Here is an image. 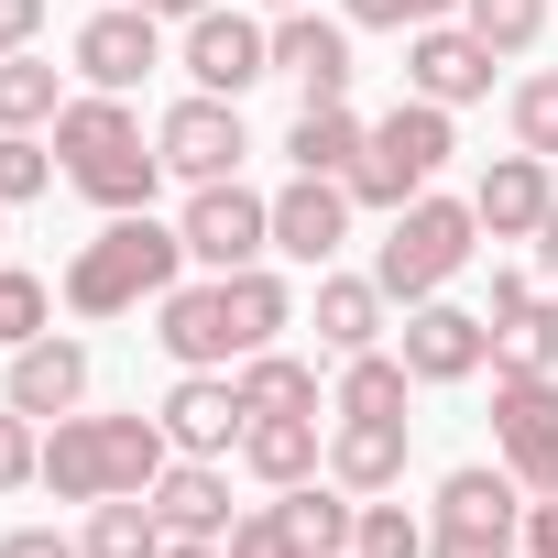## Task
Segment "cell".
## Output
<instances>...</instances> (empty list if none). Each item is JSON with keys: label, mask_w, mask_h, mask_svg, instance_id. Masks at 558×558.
<instances>
[{"label": "cell", "mask_w": 558, "mask_h": 558, "mask_svg": "<svg viewBox=\"0 0 558 558\" xmlns=\"http://www.w3.org/2000/svg\"><path fill=\"white\" fill-rule=\"evenodd\" d=\"M56 165H66V186L88 197V208H154V186H165V154H154V132H143V110L121 99V88H88V99H66L56 110Z\"/></svg>", "instance_id": "cell-1"}, {"label": "cell", "mask_w": 558, "mask_h": 558, "mask_svg": "<svg viewBox=\"0 0 558 558\" xmlns=\"http://www.w3.org/2000/svg\"><path fill=\"white\" fill-rule=\"evenodd\" d=\"M186 274V230H165L154 208H121L77 263H66V307L77 318H132V307H154L165 286Z\"/></svg>", "instance_id": "cell-2"}, {"label": "cell", "mask_w": 558, "mask_h": 558, "mask_svg": "<svg viewBox=\"0 0 558 558\" xmlns=\"http://www.w3.org/2000/svg\"><path fill=\"white\" fill-rule=\"evenodd\" d=\"M175 460L165 416H56L45 438V482L56 504H110V493H154V471Z\"/></svg>", "instance_id": "cell-3"}, {"label": "cell", "mask_w": 558, "mask_h": 558, "mask_svg": "<svg viewBox=\"0 0 558 558\" xmlns=\"http://www.w3.org/2000/svg\"><path fill=\"white\" fill-rule=\"evenodd\" d=\"M449 154H460V132H449V110L405 88V99H395V110H384V121L362 132V165H351V197L395 219L405 197H427V175H438Z\"/></svg>", "instance_id": "cell-4"}, {"label": "cell", "mask_w": 558, "mask_h": 558, "mask_svg": "<svg viewBox=\"0 0 558 558\" xmlns=\"http://www.w3.org/2000/svg\"><path fill=\"white\" fill-rule=\"evenodd\" d=\"M471 252H482V219H471L460 197H405L395 230H384V252H373V286H384L395 307L449 296V274H460Z\"/></svg>", "instance_id": "cell-5"}, {"label": "cell", "mask_w": 558, "mask_h": 558, "mask_svg": "<svg viewBox=\"0 0 558 558\" xmlns=\"http://www.w3.org/2000/svg\"><path fill=\"white\" fill-rule=\"evenodd\" d=\"M525 536V482L504 460H471L438 482V514H427V558H514Z\"/></svg>", "instance_id": "cell-6"}, {"label": "cell", "mask_w": 558, "mask_h": 558, "mask_svg": "<svg viewBox=\"0 0 558 558\" xmlns=\"http://www.w3.org/2000/svg\"><path fill=\"white\" fill-rule=\"evenodd\" d=\"M493 460L525 493H558V373H525V362L493 373Z\"/></svg>", "instance_id": "cell-7"}, {"label": "cell", "mask_w": 558, "mask_h": 558, "mask_svg": "<svg viewBox=\"0 0 558 558\" xmlns=\"http://www.w3.org/2000/svg\"><path fill=\"white\" fill-rule=\"evenodd\" d=\"M186 263H208V274H241V263H263L274 252V197H252L241 175H219V186H186Z\"/></svg>", "instance_id": "cell-8"}, {"label": "cell", "mask_w": 558, "mask_h": 558, "mask_svg": "<svg viewBox=\"0 0 558 558\" xmlns=\"http://www.w3.org/2000/svg\"><path fill=\"white\" fill-rule=\"evenodd\" d=\"M154 154H165V175H186V186H219V175H241V154H252V132H241V99H175L165 121H154Z\"/></svg>", "instance_id": "cell-9"}, {"label": "cell", "mask_w": 558, "mask_h": 558, "mask_svg": "<svg viewBox=\"0 0 558 558\" xmlns=\"http://www.w3.org/2000/svg\"><path fill=\"white\" fill-rule=\"evenodd\" d=\"M395 351H405L416 384H471L482 362H504V351H493V318H482V307H449V296H416Z\"/></svg>", "instance_id": "cell-10"}, {"label": "cell", "mask_w": 558, "mask_h": 558, "mask_svg": "<svg viewBox=\"0 0 558 558\" xmlns=\"http://www.w3.org/2000/svg\"><path fill=\"white\" fill-rule=\"evenodd\" d=\"M186 77L208 88V99H241V88H263L274 77V23H252V12H208L186 23Z\"/></svg>", "instance_id": "cell-11"}, {"label": "cell", "mask_w": 558, "mask_h": 558, "mask_svg": "<svg viewBox=\"0 0 558 558\" xmlns=\"http://www.w3.org/2000/svg\"><path fill=\"white\" fill-rule=\"evenodd\" d=\"M154 66H165V34H154L143 0H110V12L77 23V77H88V88H121V99H132Z\"/></svg>", "instance_id": "cell-12"}, {"label": "cell", "mask_w": 558, "mask_h": 558, "mask_svg": "<svg viewBox=\"0 0 558 558\" xmlns=\"http://www.w3.org/2000/svg\"><path fill=\"white\" fill-rule=\"evenodd\" d=\"M154 416H165V438H175L186 460H230V449H241V427H252L241 373H175V395H165Z\"/></svg>", "instance_id": "cell-13"}, {"label": "cell", "mask_w": 558, "mask_h": 558, "mask_svg": "<svg viewBox=\"0 0 558 558\" xmlns=\"http://www.w3.org/2000/svg\"><path fill=\"white\" fill-rule=\"evenodd\" d=\"M154 340H165L175 373H230V362H241L230 307H219V274H208V286H165V296H154Z\"/></svg>", "instance_id": "cell-14"}, {"label": "cell", "mask_w": 558, "mask_h": 558, "mask_svg": "<svg viewBox=\"0 0 558 558\" xmlns=\"http://www.w3.org/2000/svg\"><path fill=\"white\" fill-rule=\"evenodd\" d=\"M405 88L438 99V110H460V99L493 88V45H482L471 23H416V34H405Z\"/></svg>", "instance_id": "cell-15"}, {"label": "cell", "mask_w": 558, "mask_h": 558, "mask_svg": "<svg viewBox=\"0 0 558 558\" xmlns=\"http://www.w3.org/2000/svg\"><path fill=\"white\" fill-rule=\"evenodd\" d=\"M351 208H362V197H351L340 175H296V186H274V252L329 274V252L351 241Z\"/></svg>", "instance_id": "cell-16"}, {"label": "cell", "mask_w": 558, "mask_h": 558, "mask_svg": "<svg viewBox=\"0 0 558 558\" xmlns=\"http://www.w3.org/2000/svg\"><path fill=\"white\" fill-rule=\"evenodd\" d=\"M558 208V186H547V154H493L482 165V186H471V219L493 230V241H536V219Z\"/></svg>", "instance_id": "cell-17"}, {"label": "cell", "mask_w": 558, "mask_h": 558, "mask_svg": "<svg viewBox=\"0 0 558 558\" xmlns=\"http://www.w3.org/2000/svg\"><path fill=\"white\" fill-rule=\"evenodd\" d=\"M274 77H296L307 99H351V23L274 12Z\"/></svg>", "instance_id": "cell-18"}, {"label": "cell", "mask_w": 558, "mask_h": 558, "mask_svg": "<svg viewBox=\"0 0 558 558\" xmlns=\"http://www.w3.org/2000/svg\"><path fill=\"white\" fill-rule=\"evenodd\" d=\"M0 405H23V416H77V405H88V351L56 340V329L23 340V351H12V395H0Z\"/></svg>", "instance_id": "cell-19"}, {"label": "cell", "mask_w": 558, "mask_h": 558, "mask_svg": "<svg viewBox=\"0 0 558 558\" xmlns=\"http://www.w3.org/2000/svg\"><path fill=\"white\" fill-rule=\"evenodd\" d=\"M493 351L504 362H525V373H558V296H536L525 274H493Z\"/></svg>", "instance_id": "cell-20"}, {"label": "cell", "mask_w": 558, "mask_h": 558, "mask_svg": "<svg viewBox=\"0 0 558 558\" xmlns=\"http://www.w3.org/2000/svg\"><path fill=\"white\" fill-rule=\"evenodd\" d=\"M154 514H165V536H230V471L175 449V460L154 471Z\"/></svg>", "instance_id": "cell-21"}, {"label": "cell", "mask_w": 558, "mask_h": 558, "mask_svg": "<svg viewBox=\"0 0 558 558\" xmlns=\"http://www.w3.org/2000/svg\"><path fill=\"white\" fill-rule=\"evenodd\" d=\"M241 471H252V482H274V493L318 482V471H329V438H318V416H252V427H241Z\"/></svg>", "instance_id": "cell-22"}, {"label": "cell", "mask_w": 558, "mask_h": 558, "mask_svg": "<svg viewBox=\"0 0 558 558\" xmlns=\"http://www.w3.org/2000/svg\"><path fill=\"white\" fill-rule=\"evenodd\" d=\"M384 286L373 274H318V351L329 362H362V351H384Z\"/></svg>", "instance_id": "cell-23"}, {"label": "cell", "mask_w": 558, "mask_h": 558, "mask_svg": "<svg viewBox=\"0 0 558 558\" xmlns=\"http://www.w3.org/2000/svg\"><path fill=\"white\" fill-rule=\"evenodd\" d=\"M329 482L395 493V482H405V416H340V427H329Z\"/></svg>", "instance_id": "cell-24"}, {"label": "cell", "mask_w": 558, "mask_h": 558, "mask_svg": "<svg viewBox=\"0 0 558 558\" xmlns=\"http://www.w3.org/2000/svg\"><path fill=\"white\" fill-rule=\"evenodd\" d=\"M219 307H230V340H241V362H252V351H274V340H286V318H296L286 274H263V263L219 274Z\"/></svg>", "instance_id": "cell-25"}, {"label": "cell", "mask_w": 558, "mask_h": 558, "mask_svg": "<svg viewBox=\"0 0 558 558\" xmlns=\"http://www.w3.org/2000/svg\"><path fill=\"white\" fill-rule=\"evenodd\" d=\"M274 514L296 525V547H307V558H351V536H362V504H351V482H329V471H318V482H296Z\"/></svg>", "instance_id": "cell-26"}, {"label": "cell", "mask_w": 558, "mask_h": 558, "mask_svg": "<svg viewBox=\"0 0 558 558\" xmlns=\"http://www.w3.org/2000/svg\"><path fill=\"white\" fill-rule=\"evenodd\" d=\"M362 132H373V121H351V99H307L296 132H286V154H296V175H340V186H351Z\"/></svg>", "instance_id": "cell-27"}, {"label": "cell", "mask_w": 558, "mask_h": 558, "mask_svg": "<svg viewBox=\"0 0 558 558\" xmlns=\"http://www.w3.org/2000/svg\"><path fill=\"white\" fill-rule=\"evenodd\" d=\"M88 558H165V514H154V493H110V504H88V536H77Z\"/></svg>", "instance_id": "cell-28"}, {"label": "cell", "mask_w": 558, "mask_h": 558, "mask_svg": "<svg viewBox=\"0 0 558 558\" xmlns=\"http://www.w3.org/2000/svg\"><path fill=\"white\" fill-rule=\"evenodd\" d=\"M241 405H252V416H318V362L252 351V362H241Z\"/></svg>", "instance_id": "cell-29"}, {"label": "cell", "mask_w": 558, "mask_h": 558, "mask_svg": "<svg viewBox=\"0 0 558 558\" xmlns=\"http://www.w3.org/2000/svg\"><path fill=\"white\" fill-rule=\"evenodd\" d=\"M405 351H362V362H340V384H329V416H405Z\"/></svg>", "instance_id": "cell-30"}, {"label": "cell", "mask_w": 558, "mask_h": 558, "mask_svg": "<svg viewBox=\"0 0 558 558\" xmlns=\"http://www.w3.org/2000/svg\"><path fill=\"white\" fill-rule=\"evenodd\" d=\"M56 110H66V88H56V66L34 45L0 56V132H56Z\"/></svg>", "instance_id": "cell-31"}, {"label": "cell", "mask_w": 558, "mask_h": 558, "mask_svg": "<svg viewBox=\"0 0 558 558\" xmlns=\"http://www.w3.org/2000/svg\"><path fill=\"white\" fill-rule=\"evenodd\" d=\"M504 121H514V143H525V154H547V165H558V66H536V77H514V99H504Z\"/></svg>", "instance_id": "cell-32"}, {"label": "cell", "mask_w": 558, "mask_h": 558, "mask_svg": "<svg viewBox=\"0 0 558 558\" xmlns=\"http://www.w3.org/2000/svg\"><path fill=\"white\" fill-rule=\"evenodd\" d=\"M460 23H471L493 56H525V45L547 34V0H460Z\"/></svg>", "instance_id": "cell-33"}, {"label": "cell", "mask_w": 558, "mask_h": 558, "mask_svg": "<svg viewBox=\"0 0 558 558\" xmlns=\"http://www.w3.org/2000/svg\"><path fill=\"white\" fill-rule=\"evenodd\" d=\"M45 318H56V296H45V274H23V263H0V351H23V340H45Z\"/></svg>", "instance_id": "cell-34"}, {"label": "cell", "mask_w": 558, "mask_h": 558, "mask_svg": "<svg viewBox=\"0 0 558 558\" xmlns=\"http://www.w3.org/2000/svg\"><path fill=\"white\" fill-rule=\"evenodd\" d=\"M45 186H56V143L0 132V208H23V197H45Z\"/></svg>", "instance_id": "cell-35"}, {"label": "cell", "mask_w": 558, "mask_h": 558, "mask_svg": "<svg viewBox=\"0 0 558 558\" xmlns=\"http://www.w3.org/2000/svg\"><path fill=\"white\" fill-rule=\"evenodd\" d=\"M351 558H427V525H416L405 504H362V536H351Z\"/></svg>", "instance_id": "cell-36"}, {"label": "cell", "mask_w": 558, "mask_h": 558, "mask_svg": "<svg viewBox=\"0 0 558 558\" xmlns=\"http://www.w3.org/2000/svg\"><path fill=\"white\" fill-rule=\"evenodd\" d=\"M23 482H45V438L23 405H0V493H23Z\"/></svg>", "instance_id": "cell-37"}, {"label": "cell", "mask_w": 558, "mask_h": 558, "mask_svg": "<svg viewBox=\"0 0 558 558\" xmlns=\"http://www.w3.org/2000/svg\"><path fill=\"white\" fill-rule=\"evenodd\" d=\"M219 547H230V558H307V547H296V525L274 514V504H263V514H230V536H219Z\"/></svg>", "instance_id": "cell-38"}, {"label": "cell", "mask_w": 558, "mask_h": 558, "mask_svg": "<svg viewBox=\"0 0 558 558\" xmlns=\"http://www.w3.org/2000/svg\"><path fill=\"white\" fill-rule=\"evenodd\" d=\"M460 0H340V23H373V34H416V23H449Z\"/></svg>", "instance_id": "cell-39"}, {"label": "cell", "mask_w": 558, "mask_h": 558, "mask_svg": "<svg viewBox=\"0 0 558 558\" xmlns=\"http://www.w3.org/2000/svg\"><path fill=\"white\" fill-rule=\"evenodd\" d=\"M0 558H88V547L56 536V525H12V536H0Z\"/></svg>", "instance_id": "cell-40"}, {"label": "cell", "mask_w": 558, "mask_h": 558, "mask_svg": "<svg viewBox=\"0 0 558 558\" xmlns=\"http://www.w3.org/2000/svg\"><path fill=\"white\" fill-rule=\"evenodd\" d=\"M45 34V0H0V56H23Z\"/></svg>", "instance_id": "cell-41"}, {"label": "cell", "mask_w": 558, "mask_h": 558, "mask_svg": "<svg viewBox=\"0 0 558 558\" xmlns=\"http://www.w3.org/2000/svg\"><path fill=\"white\" fill-rule=\"evenodd\" d=\"M525 547H536V558H558V493H536V504H525Z\"/></svg>", "instance_id": "cell-42"}, {"label": "cell", "mask_w": 558, "mask_h": 558, "mask_svg": "<svg viewBox=\"0 0 558 558\" xmlns=\"http://www.w3.org/2000/svg\"><path fill=\"white\" fill-rule=\"evenodd\" d=\"M165 558H230L219 536H165Z\"/></svg>", "instance_id": "cell-43"}, {"label": "cell", "mask_w": 558, "mask_h": 558, "mask_svg": "<svg viewBox=\"0 0 558 558\" xmlns=\"http://www.w3.org/2000/svg\"><path fill=\"white\" fill-rule=\"evenodd\" d=\"M143 12H154V23H197V12H208V0H143Z\"/></svg>", "instance_id": "cell-44"}, {"label": "cell", "mask_w": 558, "mask_h": 558, "mask_svg": "<svg viewBox=\"0 0 558 558\" xmlns=\"http://www.w3.org/2000/svg\"><path fill=\"white\" fill-rule=\"evenodd\" d=\"M536 263H547V274H558V208H547V219H536Z\"/></svg>", "instance_id": "cell-45"}, {"label": "cell", "mask_w": 558, "mask_h": 558, "mask_svg": "<svg viewBox=\"0 0 558 558\" xmlns=\"http://www.w3.org/2000/svg\"><path fill=\"white\" fill-rule=\"evenodd\" d=\"M263 12H307V0H263Z\"/></svg>", "instance_id": "cell-46"}, {"label": "cell", "mask_w": 558, "mask_h": 558, "mask_svg": "<svg viewBox=\"0 0 558 558\" xmlns=\"http://www.w3.org/2000/svg\"><path fill=\"white\" fill-rule=\"evenodd\" d=\"M0 241H12V208H0Z\"/></svg>", "instance_id": "cell-47"}]
</instances>
